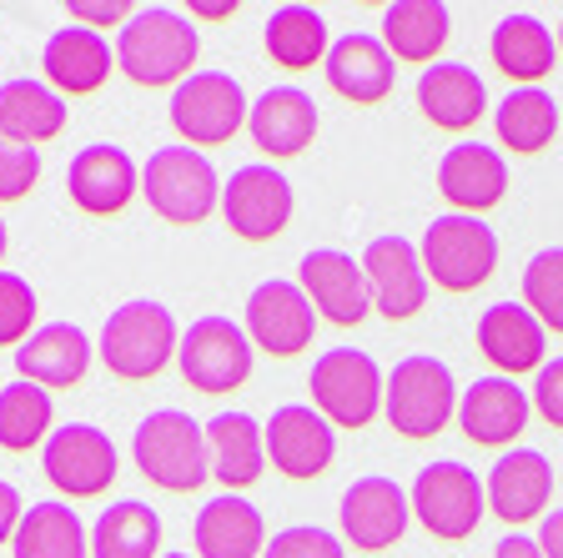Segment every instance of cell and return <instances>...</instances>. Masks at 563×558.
I'll return each instance as SVG.
<instances>
[{"label": "cell", "mask_w": 563, "mask_h": 558, "mask_svg": "<svg viewBox=\"0 0 563 558\" xmlns=\"http://www.w3.org/2000/svg\"><path fill=\"white\" fill-rule=\"evenodd\" d=\"M201 41H197V21L176 6H141L126 25H121V46H117V66L126 81L136 86H181L197 70Z\"/></svg>", "instance_id": "6da1fadb"}, {"label": "cell", "mask_w": 563, "mask_h": 558, "mask_svg": "<svg viewBox=\"0 0 563 558\" xmlns=\"http://www.w3.org/2000/svg\"><path fill=\"white\" fill-rule=\"evenodd\" d=\"M176 342H181V327H176L172 307L136 297L106 317L101 338H96V358L121 383H152L166 372V362H176Z\"/></svg>", "instance_id": "7a4b0ae2"}, {"label": "cell", "mask_w": 563, "mask_h": 558, "mask_svg": "<svg viewBox=\"0 0 563 558\" xmlns=\"http://www.w3.org/2000/svg\"><path fill=\"white\" fill-rule=\"evenodd\" d=\"M131 463L162 493H197L211 478L207 428L191 413H181V407L146 413L136 423V433H131Z\"/></svg>", "instance_id": "3957f363"}, {"label": "cell", "mask_w": 563, "mask_h": 558, "mask_svg": "<svg viewBox=\"0 0 563 558\" xmlns=\"http://www.w3.org/2000/svg\"><path fill=\"white\" fill-rule=\"evenodd\" d=\"M383 413L398 438H412V442L438 438L457 418V383H453V372H448V362L428 358V352L402 358L398 368L387 372Z\"/></svg>", "instance_id": "277c9868"}, {"label": "cell", "mask_w": 563, "mask_h": 558, "mask_svg": "<svg viewBox=\"0 0 563 558\" xmlns=\"http://www.w3.org/2000/svg\"><path fill=\"white\" fill-rule=\"evenodd\" d=\"M141 197L172 227H197L222 207V176L207 162V152H191V146L176 141V146H162V152L146 156Z\"/></svg>", "instance_id": "5b68a950"}, {"label": "cell", "mask_w": 563, "mask_h": 558, "mask_svg": "<svg viewBox=\"0 0 563 558\" xmlns=\"http://www.w3.org/2000/svg\"><path fill=\"white\" fill-rule=\"evenodd\" d=\"M422 272L443 292H478L483 282L498 272V237L483 217H463V211H443L428 221V232L418 242Z\"/></svg>", "instance_id": "8992f818"}, {"label": "cell", "mask_w": 563, "mask_h": 558, "mask_svg": "<svg viewBox=\"0 0 563 558\" xmlns=\"http://www.w3.org/2000/svg\"><path fill=\"white\" fill-rule=\"evenodd\" d=\"M172 131L181 136V146L207 152V146H227L252 117L242 81L232 70H191L187 81L172 91Z\"/></svg>", "instance_id": "52a82bcc"}, {"label": "cell", "mask_w": 563, "mask_h": 558, "mask_svg": "<svg viewBox=\"0 0 563 558\" xmlns=\"http://www.w3.org/2000/svg\"><path fill=\"white\" fill-rule=\"evenodd\" d=\"M312 407L332 428H367L383 413V368L363 348H328L312 362Z\"/></svg>", "instance_id": "ba28073f"}, {"label": "cell", "mask_w": 563, "mask_h": 558, "mask_svg": "<svg viewBox=\"0 0 563 558\" xmlns=\"http://www.w3.org/2000/svg\"><path fill=\"white\" fill-rule=\"evenodd\" d=\"M408 503H412V518L433 538L443 544H463V538L478 534L483 524V478L473 473L468 463H453V458H438V463L418 468L408 489Z\"/></svg>", "instance_id": "9c48e42d"}, {"label": "cell", "mask_w": 563, "mask_h": 558, "mask_svg": "<svg viewBox=\"0 0 563 558\" xmlns=\"http://www.w3.org/2000/svg\"><path fill=\"white\" fill-rule=\"evenodd\" d=\"M176 368L197 393H232L252 378V338L232 317H197L176 342Z\"/></svg>", "instance_id": "30bf717a"}, {"label": "cell", "mask_w": 563, "mask_h": 558, "mask_svg": "<svg viewBox=\"0 0 563 558\" xmlns=\"http://www.w3.org/2000/svg\"><path fill=\"white\" fill-rule=\"evenodd\" d=\"M41 468H46L51 489L60 499H101L117 483L121 458L106 428H96V423H66V428H56L46 438Z\"/></svg>", "instance_id": "8fae6325"}, {"label": "cell", "mask_w": 563, "mask_h": 558, "mask_svg": "<svg viewBox=\"0 0 563 558\" xmlns=\"http://www.w3.org/2000/svg\"><path fill=\"white\" fill-rule=\"evenodd\" d=\"M292 211H297V192L282 176V166H272V162L236 166L222 182V217L242 242H272V237H282Z\"/></svg>", "instance_id": "7c38bea8"}, {"label": "cell", "mask_w": 563, "mask_h": 558, "mask_svg": "<svg viewBox=\"0 0 563 558\" xmlns=\"http://www.w3.org/2000/svg\"><path fill=\"white\" fill-rule=\"evenodd\" d=\"M363 277H367V297H373V313H383L387 322H408V317L422 313L428 303V272H422V256L408 237L387 232V237H373L363 247Z\"/></svg>", "instance_id": "4fadbf2b"}, {"label": "cell", "mask_w": 563, "mask_h": 558, "mask_svg": "<svg viewBox=\"0 0 563 558\" xmlns=\"http://www.w3.org/2000/svg\"><path fill=\"white\" fill-rule=\"evenodd\" d=\"M262 438H267V463L292 483H312L332 468L338 453V438H332V423L317 413L312 403H282L267 423H262Z\"/></svg>", "instance_id": "5bb4252c"}, {"label": "cell", "mask_w": 563, "mask_h": 558, "mask_svg": "<svg viewBox=\"0 0 563 558\" xmlns=\"http://www.w3.org/2000/svg\"><path fill=\"white\" fill-rule=\"evenodd\" d=\"M338 524L352 548L383 554V548L402 544V534L412 524V503L402 493V483H393L383 473H367L357 483H347V493L338 503Z\"/></svg>", "instance_id": "9a60e30c"}, {"label": "cell", "mask_w": 563, "mask_h": 558, "mask_svg": "<svg viewBox=\"0 0 563 558\" xmlns=\"http://www.w3.org/2000/svg\"><path fill=\"white\" fill-rule=\"evenodd\" d=\"M246 338L272 358H297L317 338V313L307 292L287 277H267L246 297Z\"/></svg>", "instance_id": "2e32d148"}, {"label": "cell", "mask_w": 563, "mask_h": 558, "mask_svg": "<svg viewBox=\"0 0 563 558\" xmlns=\"http://www.w3.org/2000/svg\"><path fill=\"white\" fill-rule=\"evenodd\" d=\"M297 287L307 292V303L322 322L332 327H357L373 313V297H367V277L363 262L338 247H317L302 256V272H297Z\"/></svg>", "instance_id": "e0dca14e"}, {"label": "cell", "mask_w": 563, "mask_h": 558, "mask_svg": "<svg viewBox=\"0 0 563 558\" xmlns=\"http://www.w3.org/2000/svg\"><path fill=\"white\" fill-rule=\"evenodd\" d=\"M66 192L86 217H117V211H126L131 197L141 192V166L131 162L126 146L96 141V146H81V152L70 156Z\"/></svg>", "instance_id": "ac0fdd59"}, {"label": "cell", "mask_w": 563, "mask_h": 558, "mask_svg": "<svg viewBox=\"0 0 563 558\" xmlns=\"http://www.w3.org/2000/svg\"><path fill=\"white\" fill-rule=\"evenodd\" d=\"M528 418H533V397L523 393V383L514 378H478L468 393L457 397V428L463 438L478 442V448H514L523 438Z\"/></svg>", "instance_id": "d6986e66"}, {"label": "cell", "mask_w": 563, "mask_h": 558, "mask_svg": "<svg viewBox=\"0 0 563 558\" xmlns=\"http://www.w3.org/2000/svg\"><path fill=\"white\" fill-rule=\"evenodd\" d=\"M488 508L493 518L504 524H533V518H549L553 503V463L539 453V448H508L498 453V463L488 468Z\"/></svg>", "instance_id": "ffe728a7"}, {"label": "cell", "mask_w": 563, "mask_h": 558, "mask_svg": "<svg viewBox=\"0 0 563 558\" xmlns=\"http://www.w3.org/2000/svg\"><path fill=\"white\" fill-rule=\"evenodd\" d=\"M322 66H328V86L352 106H377L398 86V61H393V51L383 46V35H367V31L338 35Z\"/></svg>", "instance_id": "44dd1931"}, {"label": "cell", "mask_w": 563, "mask_h": 558, "mask_svg": "<svg viewBox=\"0 0 563 558\" xmlns=\"http://www.w3.org/2000/svg\"><path fill=\"white\" fill-rule=\"evenodd\" d=\"M438 192L453 211L483 217L508 197V162L483 141H457L438 162Z\"/></svg>", "instance_id": "7402d4cb"}, {"label": "cell", "mask_w": 563, "mask_h": 558, "mask_svg": "<svg viewBox=\"0 0 563 558\" xmlns=\"http://www.w3.org/2000/svg\"><path fill=\"white\" fill-rule=\"evenodd\" d=\"M96 342L86 338L76 322H41L31 338L15 348V372L21 383L35 387H81L86 372H91Z\"/></svg>", "instance_id": "603a6c76"}, {"label": "cell", "mask_w": 563, "mask_h": 558, "mask_svg": "<svg viewBox=\"0 0 563 558\" xmlns=\"http://www.w3.org/2000/svg\"><path fill=\"white\" fill-rule=\"evenodd\" d=\"M478 352L493 362L498 378L539 372L549 362V332L523 303H493L478 317Z\"/></svg>", "instance_id": "cb8c5ba5"}, {"label": "cell", "mask_w": 563, "mask_h": 558, "mask_svg": "<svg viewBox=\"0 0 563 558\" xmlns=\"http://www.w3.org/2000/svg\"><path fill=\"white\" fill-rule=\"evenodd\" d=\"M246 131L257 141V152L272 162H287V156H302L317 141V101L302 86H272L252 101V117Z\"/></svg>", "instance_id": "d4e9b609"}, {"label": "cell", "mask_w": 563, "mask_h": 558, "mask_svg": "<svg viewBox=\"0 0 563 558\" xmlns=\"http://www.w3.org/2000/svg\"><path fill=\"white\" fill-rule=\"evenodd\" d=\"M41 70H46V86L60 96H91L111 81L117 70V51L106 46L101 31H86V25H60L51 31L46 56H41Z\"/></svg>", "instance_id": "484cf974"}, {"label": "cell", "mask_w": 563, "mask_h": 558, "mask_svg": "<svg viewBox=\"0 0 563 558\" xmlns=\"http://www.w3.org/2000/svg\"><path fill=\"white\" fill-rule=\"evenodd\" d=\"M418 111L433 121L438 131H473L488 111V86L473 66L463 61H433L418 76Z\"/></svg>", "instance_id": "4316f807"}, {"label": "cell", "mask_w": 563, "mask_h": 558, "mask_svg": "<svg viewBox=\"0 0 563 558\" xmlns=\"http://www.w3.org/2000/svg\"><path fill=\"white\" fill-rule=\"evenodd\" d=\"M191 538H197V558H262V548H267V518L242 493H222V499L201 503Z\"/></svg>", "instance_id": "83f0119b"}, {"label": "cell", "mask_w": 563, "mask_h": 558, "mask_svg": "<svg viewBox=\"0 0 563 558\" xmlns=\"http://www.w3.org/2000/svg\"><path fill=\"white\" fill-rule=\"evenodd\" d=\"M207 463L222 489H232V493L252 489V483L267 473L262 423L246 418V413H217V418H207Z\"/></svg>", "instance_id": "f1b7e54d"}, {"label": "cell", "mask_w": 563, "mask_h": 558, "mask_svg": "<svg viewBox=\"0 0 563 558\" xmlns=\"http://www.w3.org/2000/svg\"><path fill=\"white\" fill-rule=\"evenodd\" d=\"M488 51H493V66L504 70L514 86H539L559 66V35L528 11H514L493 25Z\"/></svg>", "instance_id": "f546056e"}, {"label": "cell", "mask_w": 563, "mask_h": 558, "mask_svg": "<svg viewBox=\"0 0 563 558\" xmlns=\"http://www.w3.org/2000/svg\"><path fill=\"white\" fill-rule=\"evenodd\" d=\"M448 35H453V11L443 0H393L383 11V46L393 51V61L428 70L443 56Z\"/></svg>", "instance_id": "4dcf8cb0"}, {"label": "cell", "mask_w": 563, "mask_h": 558, "mask_svg": "<svg viewBox=\"0 0 563 558\" xmlns=\"http://www.w3.org/2000/svg\"><path fill=\"white\" fill-rule=\"evenodd\" d=\"M66 96L51 91L35 76H15L0 86V136L35 146V141H56L66 131Z\"/></svg>", "instance_id": "1f68e13d"}, {"label": "cell", "mask_w": 563, "mask_h": 558, "mask_svg": "<svg viewBox=\"0 0 563 558\" xmlns=\"http://www.w3.org/2000/svg\"><path fill=\"white\" fill-rule=\"evenodd\" d=\"M559 127H563V111L543 86H514V91L498 101V111H493L498 141L518 156H539L543 146L559 136Z\"/></svg>", "instance_id": "d6a6232c"}, {"label": "cell", "mask_w": 563, "mask_h": 558, "mask_svg": "<svg viewBox=\"0 0 563 558\" xmlns=\"http://www.w3.org/2000/svg\"><path fill=\"white\" fill-rule=\"evenodd\" d=\"M15 558H91V528L70 503H31L11 538Z\"/></svg>", "instance_id": "836d02e7"}, {"label": "cell", "mask_w": 563, "mask_h": 558, "mask_svg": "<svg viewBox=\"0 0 563 558\" xmlns=\"http://www.w3.org/2000/svg\"><path fill=\"white\" fill-rule=\"evenodd\" d=\"M91 558H162V513L121 499L91 524Z\"/></svg>", "instance_id": "e575fe53"}, {"label": "cell", "mask_w": 563, "mask_h": 558, "mask_svg": "<svg viewBox=\"0 0 563 558\" xmlns=\"http://www.w3.org/2000/svg\"><path fill=\"white\" fill-rule=\"evenodd\" d=\"M262 46H267L272 66L312 70L317 61H328V51H332L328 21H322V11H312V6H277V11L267 15Z\"/></svg>", "instance_id": "d590c367"}, {"label": "cell", "mask_w": 563, "mask_h": 558, "mask_svg": "<svg viewBox=\"0 0 563 558\" xmlns=\"http://www.w3.org/2000/svg\"><path fill=\"white\" fill-rule=\"evenodd\" d=\"M56 407L51 393L35 383H5L0 387V448L5 453H31V448H46V438L56 428Z\"/></svg>", "instance_id": "8d00e7d4"}, {"label": "cell", "mask_w": 563, "mask_h": 558, "mask_svg": "<svg viewBox=\"0 0 563 558\" xmlns=\"http://www.w3.org/2000/svg\"><path fill=\"white\" fill-rule=\"evenodd\" d=\"M523 307L543 322V332H563V247H543L528 256Z\"/></svg>", "instance_id": "74e56055"}, {"label": "cell", "mask_w": 563, "mask_h": 558, "mask_svg": "<svg viewBox=\"0 0 563 558\" xmlns=\"http://www.w3.org/2000/svg\"><path fill=\"white\" fill-rule=\"evenodd\" d=\"M35 313H41L35 287L21 277V272L0 267V348H11V342L21 348V342L35 332Z\"/></svg>", "instance_id": "f35d334b"}, {"label": "cell", "mask_w": 563, "mask_h": 558, "mask_svg": "<svg viewBox=\"0 0 563 558\" xmlns=\"http://www.w3.org/2000/svg\"><path fill=\"white\" fill-rule=\"evenodd\" d=\"M262 558H347V544L322 524H292L267 538Z\"/></svg>", "instance_id": "ab89813d"}, {"label": "cell", "mask_w": 563, "mask_h": 558, "mask_svg": "<svg viewBox=\"0 0 563 558\" xmlns=\"http://www.w3.org/2000/svg\"><path fill=\"white\" fill-rule=\"evenodd\" d=\"M35 182H41V152L21 146V141H11V136H0V207L31 197Z\"/></svg>", "instance_id": "60d3db41"}, {"label": "cell", "mask_w": 563, "mask_h": 558, "mask_svg": "<svg viewBox=\"0 0 563 558\" xmlns=\"http://www.w3.org/2000/svg\"><path fill=\"white\" fill-rule=\"evenodd\" d=\"M533 413L553 428H563V358H549L539 372H533Z\"/></svg>", "instance_id": "b9f144b4"}, {"label": "cell", "mask_w": 563, "mask_h": 558, "mask_svg": "<svg viewBox=\"0 0 563 558\" xmlns=\"http://www.w3.org/2000/svg\"><path fill=\"white\" fill-rule=\"evenodd\" d=\"M66 15L76 25H86V31H106V25H126L136 11H131L126 0H70Z\"/></svg>", "instance_id": "7bdbcfd3"}, {"label": "cell", "mask_w": 563, "mask_h": 558, "mask_svg": "<svg viewBox=\"0 0 563 558\" xmlns=\"http://www.w3.org/2000/svg\"><path fill=\"white\" fill-rule=\"evenodd\" d=\"M21 518H25L21 493H15V483H5V478H0V544H11L15 528H21Z\"/></svg>", "instance_id": "ee69618b"}, {"label": "cell", "mask_w": 563, "mask_h": 558, "mask_svg": "<svg viewBox=\"0 0 563 558\" xmlns=\"http://www.w3.org/2000/svg\"><path fill=\"white\" fill-rule=\"evenodd\" d=\"M539 548L543 558H563V508H553L539 524Z\"/></svg>", "instance_id": "f6af8a7d"}, {"label": "cell", "mask_w": 563, "mask_h": 558, "mask_svg": "<svg viewBox=\"0 0 563 558\" xmlns=\"http://www.w3.org/2000/svg\"><path fill=\"white\" fill-rule=\"evenodd\" d=\"M493 558H543V548H539V538H528V534H508V538H498Z\"/></svg>", "instance_id": "bcb514c9"}, {"label": "cell", "mask_w": 563, "mask_h": 558, "mask_svg": "<svg viewBox=\"0 0 563 558\" xmlns=\"http://www.w3.org/2000/svg\"><path fill=\"white\" fill-rule=\"evenodd\" d=\"M197 21H232L236 15V0H191V11Z\"/></svg>", "instance_id": "7dc6e473"}, {"label": "cell", "mask_w": 563, "mask_h": 558, "mask_svg": "<svg viewBox=\"0 0 563 558\" xmlns=\"http://www.w3.org/2000/svg\"><path fill=\"white\" fill-rule=\"evenodd\" d=\"M5 247H11V232H5V221H0V262H5Z\"/></svg>", "instance_id": "c3c4849f"}, {"label": "cell", "mask_w": 563, "mask_h": 558, "mask_svg": "<svg viewBox=\"0 0 563 558\" xmlns=\"http://www.w3.org/2000/svg\"><path fill=\"white\" fill-rule=\"evenodd\" d=\"M162 558H197V554H162Z\"/></svg>", "instance_id": "681fc988"}, {"label": "cell", "mask_w": 563, "mask_h": 558, "mask_svg": "<svg viewBox=\"0 0 563 558\" xmlns=\"http://www.w3.org/2000/svg\"><path fill=\"white\" fill-rule=\"evenodd\" d=\"M559 56H563V25H559Z\"/></svg>", "instance_id": "f907efd6"}]
</instances>
